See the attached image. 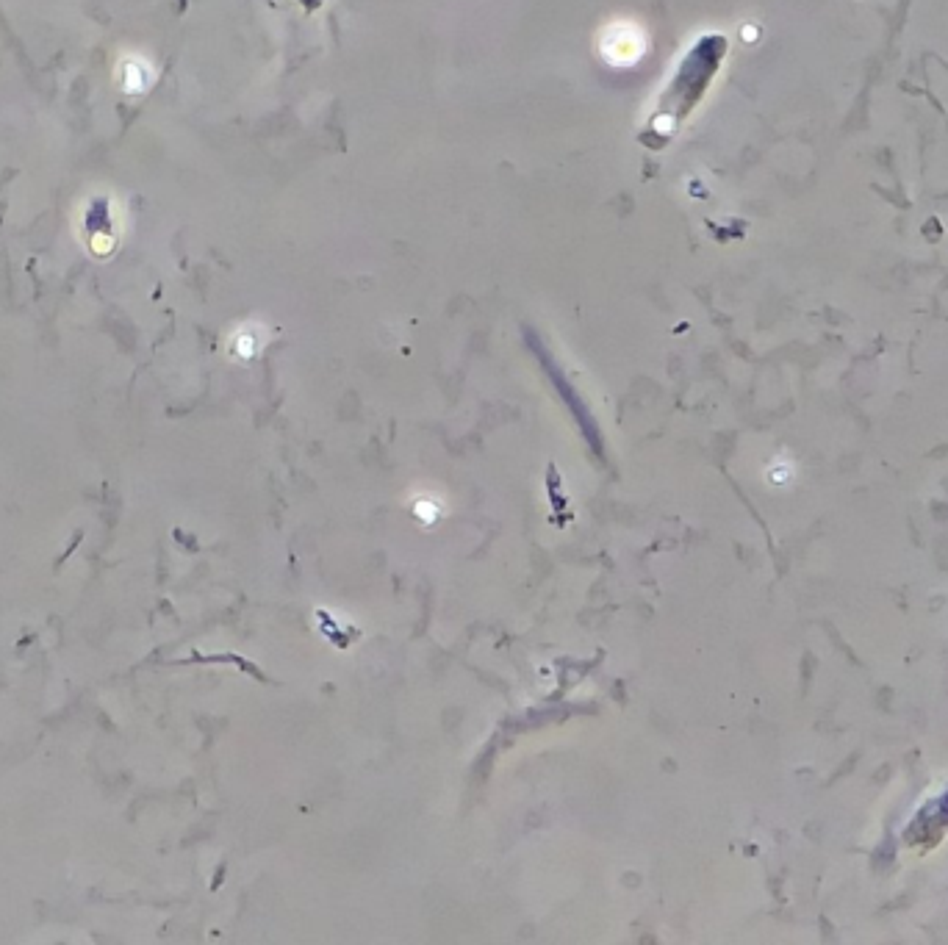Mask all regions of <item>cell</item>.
I'll return each instance as SVG.
<instances>
[{"instance_id":"6da1fadb","label":"cell","mask_w":948,"mask_h":945,"mask_svg":"<svg viewBox=\"0 0 948 945\" xmlns=\"http://www.w3.org/2000/svg\"><path fill=\"white\" fill-rule=\"evenodd\" d=\"M122 75H125V89H128V92H142V89L147 86V81H150V73H147V67L136 64V61L125 64Z\"/></svg>"}]
</instances>
